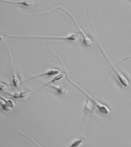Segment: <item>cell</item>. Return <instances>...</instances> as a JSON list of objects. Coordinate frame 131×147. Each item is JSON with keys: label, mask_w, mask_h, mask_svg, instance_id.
Returning a JSON list of instances; mask_svg holds the SVG:
<instances>
[{"label": "cell", "mask_w": 131, "mask_h": 147, "mask_svg": "<svg viewBox=\"0 0 131 147\" xmlns=\"http://www.w3.org/2000/svg\"><path fill=\"white\" fill-rule=\"evenodd\" d=\"M53 53H54V55H55L56 57H57V58L59 59V60L61 61V64H62V65H63V68H64V70H65L66 74V78H67L68 80H69V82H71V83L73 84V85H74L76 88H77L79 89V90H80L81 92H82V94H83L85 96H86L88 97V99L89 100H91V102H92L93 103H94V107H96V109L98 110V112H99V113L105 114H105L110 113V112H111V110H110L109 107H108V106L106 105H105V104H103V103H102V102H99V101H97V99H95V98H94V96H91V94H89L88 93V92L86 91V90H85L84 88H82L80 86V85H78V84H77V83H76V82H74V81H73L72 80V79H71L70 77H69V74H68L67 70H66V68L65 65H64L63 63V60H61V57H59V56L57 55V54H55V52H53Z\"/></svg>", "instance_id": "6da1fadb"}, {"label": "cell", "mask_w": 131, "mask_h": 147, "mask_svg": "<svg viewBox=\"0 0 131 147\" xmlns=\"http://www.w3.org/2000/svg\"><path fill=\"white\" fill-rule=\"evenodd\" d=\"M10 38H45V39H55V40H69V41H74L79 38V34L73 32L67 35L63 36H49V35H5Z\"/></svg>", "instance_id": "7a4b0ae2"}, {"label": "cell", "mask_w": 131, "mask_h": 147, "mask_svg": "<svg viewBox=\"0 0 131 147\" xmlns=\"http://www.w3.org/2000/svg\"><path fill=\"white\" fill-rule=\"evenodd\" d=\"M58 8H61V9H62V10H63L64 11L66 12V13H67L69 14L71 17H72V20L74 21V23H75L76 27H77V28L78 29V30H79L80 33V35H82V38H83V44H84L86 46H87V47L91 46V44H92V40H91V38L88 36V35H87V34H86V32H85L84 31L82 30V29L81 28V27L80 26L79 24L77 23V19H76L75 16L73 15V13H71V11H69V10H68V9L66 8V7H63V6H61V5H58V6H56V7H53V8L51 9V10H48V11L40 12V13H35V14H36V15H40V14H47V13H50V12L53 11V10H55V9H58Z\"/></svg>", "instance_id": "3957f363"}, {"label": "cell", "mask_w": 131, "mask_h": 147, "mask_svg": "<svg viewBox=\"0 0 131 147\" xmlns=\"http://www.w3.org/2000/svg\"><path fill=\"white\" fill-rule=\"evenodd\" d=\"M97 43H98V45H99V49H100V50L102 51L103 55H104L105 58L106 59L107 62L108 63V64L110 65V66L111 67V69H112L113 71L116 74V76L117 77L118 80H119V81L120 82L121 85L124 88L128 87V86H129V81H128V78H127V77H125V76H124L122 73H121V72H120V71H119V69L116 68V66L115 65V64H113V61L111 60V58L109 57V56H108V54L106 53L105 50L104 49V48H103V47L102 46V44H100V42H99V40H97Z\"/></svg>", "instance_id": "277c9868"}, {"label": "cell", "mask_w": 131, "mask_h": 147, "mask_svg": "<svg viewBox=\"0 0 131 147\" xmlns=\"http://www.w3.org/2000/svg\"><path fill=\"white\" fill-rule=\"evenodd\" d=\"M60 71L58 69H49L48 71H46L45 72H43V73H41L38 74H36V75H33L31 77L28 78L27 80H26L25 81H24L23 82H22L21 84H23V83H25V82H28V81L31 80H34L35 78H38V77H44V76H49V77H51V76H53V75H57V74L59 73Z\"/></svg>", "instance_id": "5b68a950"}, {"label": "cell", "mask_w": 131, "mask_h": 147, "mask_svg": "<svg viewBox=\"0 0 131 147\" xmlns=\"http://www.w3.org/2000/svg\"><path fill=\"white\" fill-rule=\"evenodd\" d=\"M1 105H2V108L5 111H10L12 109V107H14L15 106V103L12 99H5L3 97H1Z\"/></svg>", "instance_id": "8992f818"}, {"label": "cell", "mask_w": 131, "mask_h": 147, "mask_svg": "<svg viewBox=\"0 0 131 147\" xmlns=\"http://www.w3.org/2000/svg\"><path fill=\"white\" fill-rule=\"evenodd\" d=\"M1 1L7 3L22 5L25 7H30L35 3V0H1Z\"/></svg>", "instance_id": "52a82bcc"}, {"label": "cell", "mask_w": 131, "mask_h": 147, "mask_svg": "<svg viewBox=\"0 0 131 147\" xmlns=\"http://www.w3.org/2000/svg\"><path fill=\"white\" fill-rule=\"evenodd\" d=\"M49 87L52 89H55V90L59 94H61V95H66V94H67L68 93L67 88L66 87L65 85H53V84H50V85H49Z\"/></svg>", "instance_id": "ba28073f"}, {"label": "cell", "mask_w": 131, "mask_h": 147, "mask_svg": "<svg viewBox=\"0 0 131 147\" xmlns=\"http://www.w3.org/2000/svg\"><path fill=\"white\" fill-rule=\"evenodd\" d=\"M63 77H64V74L63 73L60 74H58V75H56V77H55L54 78L52 79V80L50 81V82H47V83L44 84V85H43V86H41V87L40 88L37 89V90H34V91H32V92H30V94H33V93H35V92H36V91H38V90H41V89H42L43 88L46 87V86H47V85H50V84H52V82H55L56 81L59 80H61V79H62Z\"/></svg>", "instance_id": "9c48e42d"}, {"label": "cell", "mask_w": 131, "mask_h": 147, "mask_svg": "<svg viewBox=\"0 0 131 147\" xmlns=\"http://www.w3.org/2000/svg\"><path fill=\"white\" fill-rule=\"evenodd\" d=\"M83 142V139L82 138H77L75 140H74L72 144L69 145V146L72 147V146H78L79 145H80Z\"/></svg>", "instance_id": "30bf717a"}, {"label": "cell", "mask_w": 131, "mask_h": 147, "mask_svg": "<svg viewBox=\"0 0 131 147\" xmlns=\"http://www.w3.org/2000/svg\"><path fill=\"white\" fill-rule=\"evenodd\" d=\"M130 58H131V55H130V56H127V57H124V58H123V59H122V60H120V62L118 63H120L123 62V61H124V60H128V59H130Z\"/></svg>", "instance_id": "8fae6325"}]
</instances>
